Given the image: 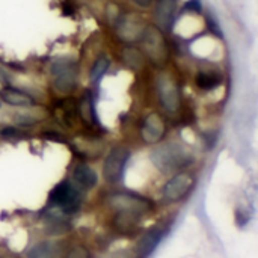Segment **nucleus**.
Wrapping results in <instances>:
<instances>
[{
  "label": "nucleus",
  "mask_w": 258,
  "mask_h": 258,
  "mask_svg": "<svg viewBox=\"0 0 258 258\" xmlns=\"http://www.w3.org/2000/svg\"><path fill=\"white\" fill-rule=\"evenodd\" d=\"M150 159L153 165L165 174L181 171L194 163V156L184 145L178 142H166L160 145L151 153Z\"/></svg>",
  "instance_id": "nucleus-1"
},
{
  "label": "nucleus",
  "mask_w": 258,
  "mask_h": 258,
  "mask_svg": "<svg viewBox=\"0 0 258 258\" xmlns=\"http://www.w3.org/2000/svg\"><path fill=\"white\" fill-rule=\"evenodd\" d=\"M142 47H144V53L145 56L154 63V65H163L168 57H169V47L166 42L165 35L162 33V30L156 26H145L142 36Z\"/></svg>",
  "instance_id": "nucleus-2"
},
{
  "label": "nucleus",
  "mask_w": 258,
  "mask_h": 258,
  "mask_svg": "<svg viewBox=\"0 0 258 258\" xmlns=\"http://www.w3.org/2000/svg\"><path fill=\"white\" fill-rule=\"evenodd\" d=\"M107 203L116 212H127L138 216H144L154 210V203L150 198L133 192H113L109 195Z\"/></svg>",
  "instance_id": "nucleus-3"
},
{
  "label": "nucleus",
  "mask_w": 258,
  "mask_h": 258,
  "mask_svg": "<svg viewBox=\"0 0 258 258\" xmlns=\"http://www.w3.org/2000/svg\"><path fill=\"white\" fill-rule=\"evenodd\" d=\"M130 159V150L124 145H116L110 148L103 163V178L110 183H119L124 177L127 162Z\"/></svg>",
  "instance_id": "nucleus-4"
},
{
  "label": "nucleus",
  "mask_w": 258,
  "mask_h": 258,
  "mask_svg": "<svg viewBox=\"0 0 258 258\" xmlns=\"http://www.w3.org/2000/svg\"><path fill=\"white\" fill-rule=\"evenodd\" d=\"M50 203L54 207H59L63 213L71 215L80 209L82 195H80V190L74 184H71L70 181H62L51 190Z\"/></svg>",
  "instance_id": "nucleus-5"
},
{
  "label": "nucleus",
  "mask_w": 258,
  "mask_h": 258,
  "mask_svg": "<svg viewBox=\"0 0 258 258\" xmlns=\"http://www.w3.org/2000/svg\"><path fill=\"white\" fill-rule=\"evenodd\" d=\"M77 65L70 59H59L51 65L53 85L56 91L68 94L76 89L77 85Z\"/></svg>",
  "instance_id": "nucleus-6"
},
{
  "label": "nucleus",
  "mask_w": 258,
  "mask_h": 258,
  "mask_svg": "<svg viewBox=\"0 0 258 258\" xmlns=\"http://www.w3.org/2000/svg\"><path fill=\"white\" fill-rule=\"evenodd\" d=\"M195 186V177L190 172H180L169 178L163 187V198L169 203L184 200Z\"/></svg>",
  "instance_id": "nucleus-7"
},
{
  "label": "nucleus",
  "mask_w": 258,
  "mask_h": 258,
  "mask_svg": "<svg viewBox=\"0 0 258 258\" xmlns=\"http://www.w3.org/2000/svg\"><path fill=\"white\" fill-rule=\"evenodd\" d=\"M157 91L162 106L168 112H177L181 106V92L177 82L168 74L160 76L157 80Z\"/></svg>",
  "instance_id": "nucleus-8"
},
{
  "label": "nucleus",
  "mask_w": 258,
  "mask_h": 258,
  "mask_svg": "<svg viewBox=\"0 0 258 258\" xmlns=\"http://www.w3.org/2000/svg\"><path fill=\"white\" fill-rule=\"evenodd\" d=\"M166 133V122L159 112L148 113L141 125V138L148 145L159 144Z\"/></svg>",
  "instance_id": "nucleus-9"
},
{
  "label": "nucleus",
  "mask_w": 258,
  "mask_h": 258,
  "mask_svg": "<svg viewBox=\"0 0 258 258\" xmlns=\"http://www.w3.org/2000/svg\"><path fill=\"white\" fill-rule=\"evenodd\" d=\"M141 218L138 215L133 213H127V212H116L115 218H113V228L116 233L122 234V236H136L141 230Z\"/></svg>",
  "instance_id": "nucleus-10"
},
{
  "label": "nucleus",
  "mask_w": 258,
  "mask_h": 258,
  "mask_svg": "<svg viewBox=\"0 0 258 258\" xmlns=\"http://www.w3.org/2000/svg\"><path fill=\"white\" fill-rule=\"evenodd\" d=\"M73 181L79 190H92L98 183V175L89 165L79 163L73 169Z\"/></svg>",
  "instance_id": "nucleus-11"
},
{
  "label": "nucleus",
  "mask_w": 258,
  "mask_h": 258,
  "mask_svg": "<svg viewBox=\"0 0 258 258\" xmlns=\"http://www.w3.org/2000/svg\"><path fill=\"white\" fill-rule=\"evenodd\" d=\"M144 29H145V26L142 24V21L133 15H125L116 23V32L124 41L141 39Z\"/></svg>",
  "instance_id": "nucleus-12"
},
{
  "label": "nucleus",
  "mask_w": 258,
  "mask_h": 258,
  "mask_svg": "<svg viewBox=\"0 0 258 258\" xmlns=\"http://www.w3.org/2000/svg\"><path fill=\"white\" fill-rule=\"evenodd\" d=\"M0 100L15 107H30V106H35L36 103L35 98L29 92L21 91L14 86H5L3 89H0Z\"/></svg>",
  "instance_id": "nucleus-13"
},
{
  "label": "nucleus",
  "mask_w": 258,
  "mask_h": 258,
  "mask_svg": "<svg viewBox=\"0 0 258 258\" xmlns=\"http://www.w3.org/2000/svg\"><path fill=\"white\" fill-rule=\"evenodd\" d=\"M165 233H166V228L162 227V225L154 227V228H151L150 231H147V233L142 236V239L139 240V243H138V254H139L141 257L150 255V254L157 248V245L160 243V240H162V237L165 236Z\"/></svg>",
  "instance_id": "nucleus-14"
},
{
  "label": "nucleus",
  "mask_w": 258,
  "mask_h": 258,
  "mask_svg": "<svg viewBox=\"0 0 258 258\" xmlns=\"http://www.w3.org/2000/svg\"><path fill=\"white\" fill-rule=\"evenodd\" d=\"M62 252L60 243L51 240H42L33 245L27 251V258H57Z\"/></svg>",
  "instance_id": "nucleus-15"
},
{
  "label": "nucleus",
  "mask_w": 258,
  "mask_h": 258,
  "mask_svg": "<svg viewBox=\"0 0 258 258\" xmlns=\"http://www.w3.org/2000/svg\"><path fill=\"white\" fill-rule=\"evenodd\" d=\"M175 8H177L175 0H159L156 6V20L163 29H169L172 26L175 17Z\"/></svg>",
  "instance_id": "nucleus-16"
},
{
  "label": "nucleus",
  "mask_w": 258,
  "mask_h": 258,
  "mask_svg": "<svg viewBox=\"0 0 258 258\" xmlns=\"http://www.w3.org/2000/svg\"><path fill=\"white\" fill-rule=\"evenodd\" d=\"M195 83L201 91H213L222 83V74L216 71H200L195 77Z\"/></svg>",
  "instance_id": "nucleus-17"
},
{
  "label": "nucleus",
  "mask_w": 258,
  "mask_h": 258,
  "mask_svg": "<svg viewBox=\"0 0 258 258\" xmlns=\"http://www.w3.org/2000/svg\"><path fill=\"white\" fill-rule=\"evenodd\" d=\"M109 67H110V60H109V57L107 56H98L97 59H95V62H94V65H92V68H91V73H89V79H91V82H94V83H97L98 80H101V77L106 74V71L109 70Z\"/></svg>",
  "instance_id": "nucleus-18"
},
{
  "label": "nucleus",
  "mask_w": 258,
  "mask_h": 258,
  "mask_svg": "<svg viewBox=\"0 0 258 258\" xmlns=\"http://www.w3.org/2000/svg\"><path fill=\"white\" fill-rule=\"evenodd\" d=\"M79 115L82 116V119L83 121H86V122H92V121H95L97 118H95V109H94V104H92V98H91V95L88 97V94L80 100V103H79Z\"/></svg>",
  "instance_id": "nucleus-19"
},
{
  "label": "nucleus",
  "mask_w": 258,
  "mask_h": 258,
  "mask_svg": "<svg viewBox=\"0 0 258 258\" xmlns=\"http://www.w3.org/2000/svg\"><path fill=\"white\" fill-rule=\"evenodd\" d=\"M122 60L132 68H141L144 65V54L133 47H127L122 50Z\"/></svg>",
  "instance_id": "nucleus-20"
},
{
  "label": "nucleus",
  "mask_w": 258,
  "mask_h": 258,
  "mask_svg": "<svg viewBox=\"0 0 258 258\" xmlns=\"http://www.w3.org/2000/svg\"><path fill=\"white\" fill-rule=\"evenodd\" d=\"M67 231H70V224L63 222L62 219L50 221L48 225H47V233L48 234H63Z\"/></svg>",
  "instance_id": "nucleus-21"
},
{
  "label": "nucleus",
  "mask_w": 258,
  "mask_h": 258,
  "mask_svg": "<svg viewBox=\"0 0 258 258\" xmlns=\"http://www.w3.org/2000/svg\"><path fill=\"white\" fill-rule=\"evenodd\" d=\"M65 258H92V254L89 252L88 248H85L82 245H76L67 252Z\"/></svg>",
  "instance_id": "nucleus-22"
},
{
  "label": "nucleus",
  "mask_w": 258,
  "mask_h": 258,
  "mask_svg": "<svg viewBox=\"0 0 258 258\" xmlns=\"http://www.w3.org/2000/svg\"><path fill=\"white\" fill-rule=\"evenodd\" d=\"M186 8L194 11V12H200L201 11V3H200V0H190V2L186 3Z\"/></svg>",
  "instance_id": "nucleus-23"
},
{
  "label": "nucleus",
  "mask_w": 258,
  "mask_h": 258,
  "mask_svg": "<svg viewBox=\"0 0 258 258\" xmlns=\"http://www.w3.org/2000/svg\"><path fill=\"white\" fill-rule=\"evenodd\" d=\"M3 80H6V74H5L3 70L0 68V82H3Z\"/></svg>",
  "instance_id": "nucleus-24"
},
{
  "label": "nucleus",
  "mask_w": 258,
  "mask_h": 258,
  "mask_svg": "<svg viewBox=\"0 0 258 258\" xmlns=\"http://www.w3.org/2000/svg\"><path fill=\"white\" fill-rule=\"evenodd\" d=\"M14 258H18V257H14Z\"/></svg>",
  "instance_id": "nucleus-25"
}]
</instances>
